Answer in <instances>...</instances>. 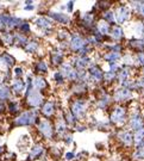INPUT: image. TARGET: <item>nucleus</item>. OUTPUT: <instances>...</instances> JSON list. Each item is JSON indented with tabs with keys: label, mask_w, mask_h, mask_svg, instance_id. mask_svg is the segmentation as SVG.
I'll use <instances>...</instances> for the list:
<instances>
[{
	"label": "nucleus",
	"mask_w": 144,
	"mask_h": 161,
	"mask_svg": "<svg viewBox=\"0 0 144 161\" xmlns=\"http://www.w3.org/2000/svg\"><path fill=\"white\" fill-rule=\"evenodd\" d=\"M41 101H42V97L37 91H32L28 94V103L31 106H37L41 104Z\"/></svg>",
	"instance_id": "5"
},
{
	"label": "nucleus",
	"mask_w": 144,
	"mask_h": 161,
	"mask_svg": "<svg viewBox=\"0 0 144 161\" xmlns=\"http://www.w3.org/2000/svg\"><path fill=\"white\" fill-rule=\"evenodd\" d=\"M37 25H40L41 28H49L50 26V21H48L47 18H40L37 21Z\"/></svg>",
	"instance_id": "19"
},
{
	"label": "nucleus",
	"mask_w": 144,
	"mask_h": 161,
	"mask_svg": "<svg viewBox=\"0 0 144 161\" xmlns=\"http://www.w3.org/2000/svg\"><path fill=\"white\" fill-rule=\"evenodd\" d=\"M139 85H140L142 87H144V78H143V79H142V80L139 81Z\"/></svg>",
	"instance_id": "35"
},
{
	"label": "nucleus",
	"mask_w": 144,
	"mask_h": 161,
	"mask_svg": "<svg viewBox=\"0 0 144 161\" xmlns=\"http://www.w3.org/2000/svg\"><path fill=\"white\" fill-rule=\"evenodd\" d=\"M10 92H8V88L5 86H0V98L1 99H6L8 98Z\"/></svg>",
	"instance_id": "18"
},
{
	"label": "nucleus",
	"mask_w": 144,
	"mask_h": 161,
	"mask_svg": "<svg viewBox=\"0 0 144 161\" xmlns=\"http://www.w3.org/2000/svg\"><path fill=\"white\" fill-rule=\"evenodd\" d=\"M143 45H144V40H143Z\"/></svg>",
	"instance_id": "38"
},
{
	"label": "nucleus",
	"mask_w": 144,
	"mask_h": 161,
	"mask_svg": "<svg viewBox=\"0 0 144 161\" xmlns=\"http://www.w3.org/2000/svg\"><path fill=\"white\" fill-rule=\"evenodd\" d=\"M128 77H129V69H123L121 72H120V74H119V80L121 81V82H124L125 80L128 79Z\"/></svg>",
	"instance_id": "23"
},
{
	"label": "nucleus",
	"mask_w": 144,
	"mask_h": 161,
	"mask_svg": "<svg viewBox=\"0 0 144 161\" xmlns=\"http://www.w3.org/2000/svg\"><path fill=\"white\" fill-rule=\"evenodd\" d=\"M105 59L107 61H116V60L119 59V52H110L105 56Z\"/></svg>",
	"instance_id": "20"
},
{
	"label": "nucleus",
	"mask_w": 144,
	"mask_h": 161,
	"mask_svg": "<svg viewBox=\"0 0 144 161\" xmlns=\"http://www.w3.org/2000/svg\"><path fill=\"white\" fill-rule=\"evenodd\" d=\"M89 73H91V75H92V78H94L97 81H100L101 79H102V75H101V72H100V69L99 68H97V67H91V69H89Z\"/></svg>",
	"instance_id": "12"
},
{
	"label": "nucleus",
	"mask_w": 144,
	"mask_h": 161,
	"mask_svg": "<svg viewBox=\"0 0 144 161\" xmlns=\"http://www.w3.org/2000/svg\"><path fill=\"white\" fill-rule=\"evenodd\" d=\"M112 37H113L114 40H117V41L123 37V31H121L120 28H114V29L112 30Z\"/></svg>",
	"instance_id": "16"
},
{
	"label": "nucleus",
	"mask_w": 144,
	"mask_h": 161,
	"mask_svg": "<svg viewBox=\"0 0 144 161\" xmlns=\"http://www.w3.org/2000/svg\"><path fill=\"white\" fill-rule=\"evenodd\" d=\"M36 119H37V115L35 111H28L25 113H23L19 118L16 119V124L18 125H32Z\"/></svg>",
	"instance_id": "1"
},
{
	"label": "nucleus",
	"mask_w": 144,
	"mask_h": 161,
	"mask_svg": "<svg viewBox=\"0 0 144 161\" xmlns=\"http://www.w3.org/2000/svg\"><path fill=\"white\" fill-rule=\"evenodd\" d=\"M105 19L107 21V22H113L114 21V18H113V14L109 11V12H106L105 13Z\"/></svg>",
	"instance_id": "28"
},
{
	"label": "nucleus",
	"mask_w": 144,
	"mask_h": 161,
	"mask_svg": "<svg viewBox=\"0 0 144 161\" xmlns=\"http://www.w3.org/2000/svg\"><path fill=\"white\" fill-rule=\"evenodd\" d=\"M129 14H130L129 9H128V7H125V6H121L120 9H118V10H117V13H116V19H117V22L123 23V22H125V21L128 19Z\"/></svg>",
	"instance_id": "2"
},
{
	"label": "nucleus",
	"mask_w": 144,
	"mask_h": 161,
	"mask_svg": "<svg viewBox=\"0 0 144 161\" xmlns=\"http://www.w3.org/2000/svg\"><path fill=\"white\" fill-rule=\"evenodd\" d=\"M40 130H41L42 134H44L47 137H50V136H51V125H50L47 121H43V122L40 124Z\"/></svg>",
	"instance_id": "9"
},
{
	"label": "nucleus",
	"mask_w": 144,
	"mask_h": 161,
	"mask_svg": "<svg viewBox=\"0 0 144 161\" xmlns=\"http://www.w3.org/2000/svg\"><path fill=\"white\" fill-rule=\"evenodd\" d=\"M23 88H24V84H23V81H20V80H16L14 81V84H13V89L17 92V93H19V92H22L23 91Z\"/></svg>",
	"instance_id": "15"
},
{
	"label": "nucleus",
	"mask_w": 144,
	"mask_h": 161,
	"mask_svg": "<svg viewBox=\"0 0 144 161\" xmlns=\"http://www.w3.org/2000/svg\"><path fill=\"white\" fill-rule=\"evenodd\" d=\"M43 113L45 116H51L54 113V104L52 103H45L43 105Z\"/></svg>",
	"instance_id": "13"
},
{
	"label": "nucleus",
	"mask_w": 144,
	"mask_h": 161,
	"mask_svg": "<svg viewBox=\"0 0 144 161\" xmlns=\"http://www.w3.org/2000/svg\"><path fill=\"white\" fill-rule=\"evenodd\" d=\"M71 111H73L74 115H76L78 117H81L85 111H86V106H85V103L78 100L75 103H73V105H71Z\"/></svg>",
	"instance_id": "3"
},
{
	"label": "nucleus",
	"mask_w": 144,
	"mask_h": 161,
	"mask_svg": "<svg viewBox=\"0 0 144 161\" xmlns=\"http://www.w3.org/2000/svg\"><path fill=\"white\" fill-rule=\"evenodd\" d=\"M135 6H136L138 13L144 16V3H135Z\"/></svg>",
	"instance_id": "26"
},
{
	"label": "nucleus",
	"mask_w": 144,
	"mask_h": 161,
	"mask_svg": "<svg viewBox=\"0 0 144 161\" xmlns=\"http://www.w3.org/2000/svg\"><path fill=\"white\" fill-rule=\"evenodd\" d=\"M36 48H37V43H35V42H31L30 44L26 45V49L29 51H33V50H36Z\"/></svg>",
	"instance_id": "29"
},
{
	"label": "nucleus",
	"mask_w": 144,
	"mask_h": 161,
	"mask_svg": "<svg viewBox=\"0 0 144 161\" xmlns=\"http://www.w3.org/2000/svg\"><path fill=\"white\" fill-rule=\"evenodd\" d=\"M113 77H114V73H106V74H105V78H106L107 80H112Z\"/></svg>",
	"instance_id": "33"
},
{
	"label": "nucleus",
	"mask_w": 144,
	"mask_h": 161,
	"mask_svg": "<svg viewBox=\"0 0 144 161\" xmlns=\"http://www.w3.org/2000/svg\"><path fill=\"white\" fill-rule=\"evenodd\" d=\"M45 86H47V84H45V81H44L43 78H36L33 80V87H35V89H42Z\"/></svg>",
	"instance_id": "14"
},
{
	"label": "nucleus",
	"mask_w": 144,
	"mask_h": 161,
	"mask_svg": "<svg viewBox=\"0 0 144 161\" xmlns=\"http://www.w3.org/2000/svg\"><path fill=\"white\" fill-rule=\"evenodd\" d=\"M138 62L142 66H144V52H139L138 54Z\"/></svg>",
	"instance_id": "31"
},
{
	"label": "nucleus",
	"mask_w": 144,
	"mask_h": 161,
	"mask_svg": "<svg viewBox=\"0 0 144 161\" xmlns=\"http://www.w3.org/2000/svg\"><path fill=\"white\" fill-rule=\"evenodd\" d=\"M41 153H42V148L37 146V147H35V148L32 149V152H31V155H30V157H31V159H33V157H37V156H38V155H40Z\"/></svg>",
	"instance_id": "24"
},
{
	"label": "nucleus",
	"mask_w": 144,
	"mask_h": 161,
	"mask_svg": "<svg viewBox=\"0 0 144 161\" xmlns=\"http://www.w3.org/2000/svg\"><path fill=\"white\" fill-rule=\"evenodd\" d=\"M116 99L117 100H124V99H128L131 97V92L126 88H120L116 92Z\"/></svg>",
	"instance_id": "7"
},
{
	"label": "nucleus",
	"mask_w": 144,
	"mask_h": 161,
	"mask_svg": "<svg viewBox=\"0 0 144 161\" xmlns=\"http://www.w3.org/2000/svg\"><path fill=\"white\" fill-rule=\"evenodd\" d=\"M51 16L55 18V19H57L59 22H63V23L68 22V17L64 16V14H62V13H51Z\"/></svg>",
	"instance_id": "17"
},
{
	"label": "nucleus",
	"mask_w": 144,
	"mask_h": 161,
	"mask_svg": "<svg viewBox=\"0 0 144 161\" xmlns=\"http://www.w3.org/2000/svg\"><path fill=\"white\" fill-rule=\"evenodd\" d=\"M37 68L40 69V70H47V66H45V63L44 62H40L38 65H37Z\"/></svg>",
	"instance_id": "32"
},
{
	"label": "nucleus",
	"mask_w": 144,
	"mask_h": 161,
	"mask_svg": "<svg viewBox=\"0 0 144 161\" xmlns=\"http://www.w3.org/2000/svg\"><path fill=\"white\" fill-rule=\"evenodd\" d=\"M99 32L101 35L109 32V25H107L105 22H100V24H99Z\"/></svg>",
	"instance_id": "21"
},
{
	"label": "nucleus",
	"mask_w": 144,
	"mask_h": 161,
	"mask_svg": "<svg viewBox=\"0 0 144 161\" xmlns=\"http://www.w3.org/2000/svg\"><path fill=\"white\" fill-rule=\"evenodd\" d=\"M71 156H74V155H71V153H68V155H67V159H71Z\"/></svg>",
	"instance_id": "36"
},
{
	"label": "nucleus",
	"mask_w": 144,
	"mask_h": 161,
	"mask_svg": "<svg viewBox=\"0 0 144 161\" xmlns=\"http://www.w3.org/2000/svg\"><path fill=\"white\" fill-rule=\"evenodd\" d=\"M52 61H54V63H60L61 61H62V55L61 54H54L52 55Z\"/></svg>",
	"instance_id": "27"
},
{
	"label": "nucleus",
	"mask_w": 144,
	"mask_h": 161,
	"mask_svg": "<svg viewBox=\"0 0 144 161\" xmlns=\"http://www.w3.org/2000/svg\"><path fill=\"white\" fill-rule=\"evenodd\" d=\"M62 77H67L70 79H75L76 78V73L73 70V68L69 67V66H64L62 68Z\"/></svg>",
	"instance_id": "10"
},
{
	"label": "nucleus",
	"mask_w": 144,
	"mask_h": 161,
	"mask_svg": "<svg viewBox=\"0 0 144 161\" xmlns=\"http://www.w3.org/2000/svg\"><path fill=\"white\" fill-rule=\"evenodd\" d=\"M125 118V110L123 107H117L111 115V121L114 123H121Z\"/></svg>",
	"instance_id": "4"
},
{
	"label": "nucleus",
	"mask_w": 144,
	"mask_h": 161,
	"mask_svg": "<svg viewBox=\"0 0 144 161\" xmlns=\"http://www.w3.org/2000/svg\"><path fill=\"white\" fill-rule=\"evenodd\" d=\"M87 63H88V59H87V57H80V59H78V61H76V67H78V68H83Z\"/></svg>",
	"instance_id": "22"
},
{
	"label": "nucleus",
	"mask_w": 144,
	"mask_h": 161,
	"mask_svg": "<svg viewBox=\"0 0 144 161\" xmlns=\"http://www.w3.org/2000/svg\"><path fill=\"white\" fill-rule=\"evenodd\" d=\"M119 137H120V140L125 143V145H131L132 143V135H131V133H129V131H123V133H120L119 134Z\"/></svg>",
	"instance_id": "11"
},
{
	"label": "nucleus",
	"mask_w": 144,
	"mask_h": 161,
	"mask_svg": "<svg viewBox=\"0 0 144 161\" xmlns=\"http://www.w3.org/2000/svg\"><path fill=\"white\" fill-rule=\"evenodd\" d=\"M3 109H4V107H3V105H1V104H0V111H1Z\"/></svg>",
	"instance_id": "37"
},
{
	"label": "nucleus",
	"mask_w": 144,
	"mask_h": 161,
	"mask_svg": "<svg viewBox=\"0 0 144 161\" xmlns=\"http://www.w3.org/2000/svg\"><path fill=\"white\" fill-rule=\"evenodd\" d=\"M135 156H136V157H144V148H139V149L136 152Z\"/></svg>",
	"instance_id": "30"
},
{
	"label": "nucleus",
	"mask_w": 144,
	"mask_h": 161,
	"mask_svg": "<svg viewBox=\"0 0 144 161\" xmlns=\"http://www.w3.org/2000/svg\"><path fill=\"white\" fill-rule=\"evenodd\" d=\"M130 125H131L132 129L139 130V129H142V127H143V121H142V118H140L139 116L135 115V116H132L131 119H130Z\"/></svg>",
	"instance_id": "6"
},
{
	"label": "nucleus",
	"mask_w": 144,
	"mask_h": 161,
	"mask_svg": "<svg viewBox=\"0 0 144 161\" xmlns=\"http://www.w3.org/2000/svg\"><path fill=\"white\" fill-rule=\"evenodd\" d=\"M83 45H85V41L81 37L75 36V37H73V40H71V49L79 50V49H82Z\"/></svg>",
	"instance_id": "8"
},
{
	"label": "nucleus",
	"mask_w": 144,
	"mask_h": 161,
	"mask_svg": "<svg viewBox=\"0 0 144 161\" xmlns=\"http://www.w3.org/2000/svg\"><path fill=\"white\" fill-rule=\"evenodd\" d=\"M23 29H24V31H29V25L26 24V25H23Z\"/></svg>",
	"instance_id": "34"
},
{
	"label": "nucleus",
	"mask_w": 144,
	"mask_h": 161,
	"mask_svg": "<svg viewBox=\"0 0 144 161\" xmlns=\"http://www.w3.org/2000/svg\"><path fill=\"white\" fill-rule=\"evenodd\" d=\"M143 138H144V130H140L135 135V142L136 143H142Z\"/></svg>",
	"instance_id": "25"
}]
</instances>
